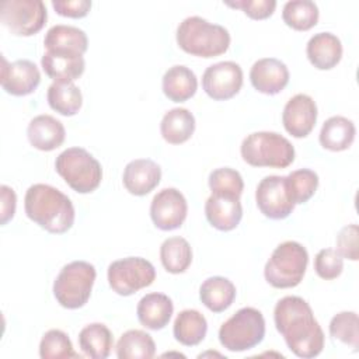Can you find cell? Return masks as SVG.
<instances>
[{
    "mask_svg": "<svg viewBox=\"0 0 359 359\" xmlns=\"http://www.w3.org/2000/svg\"><path fill=\"white\" fill-rule=\"evenodd\" d=\"M273 320L278 332L296 356L311 359L321 353L324 332L304 299L299 296L282 297L275 306Z\"/></svg>",
    "mask_w": 359,
    "mask_h": 359,
    "instance_id": "cell-1",
    "label": "cell"
},
{
    "mask_svg": "<svg viewBox=\"0 0 359 359\" xmlns=\"http://www.w3.org/2000/svg\"><path fill=\"white\" fill-rule=\"evenodd\" d=\"M28 219L53 234H62L74 223V206L67 195L48 184L31 185L24 198Z\"/></svg>",
    "mask_w": 359,
    "mask_h": 359,
    "instance_id": "cell-2",
    "label": "cell"
},
{
    "mask_svg": "<svg viewBox=\"0 0 359 359\" xmlns=\"http://www.w3.org/2000/svg\"><path fill=\"white\" fill-rule=\"evenodd\" d=\"M175 38L184 52L208 59L223 55L230 46L229 31L223 25L212 24L199 15L182 20Z\"/></svg>",
    "mask_w": 359,
    "mask_h": 359,
    "instance_id": "cell-3",
    "label": "cell"
},
{
    "mask_svg": "<svg viewBox=\"0 0 359 359\" xmlns=\"http://www.w3.org/2000/svg\"><path fill=\"white\" fill-rule=\"evenodd\" d=\"M243 160L252 167L286 168L294 160L293 144L276 132H254L240 147Z\"/></svg>",
    "mask_w": 359,
    "mask_h": 359,
    "instance_id": "cell-4",
    "label": "cell"
},
{
    "mask_svg": "<svg viewBox=\"0 0 359 359\" xmlns=\"http://www.w3.org/2000/svg\"><path fill=\"white\" fill-rule=\"evenodd\" d=\"M309 252L297 241H283L272 252L264 268L265 280L276 289L297 286L307 269Z\"/></svg>",
    "mask_w": 359,
    "mask_h": 359,
    "instance_id": "cell-5",
    "label": "cell"
},
{
    "mask_svg": "<svg viewBox=\"0 0 359 359\" xmlns=\"http://www.w3.org/2000/svg\"><path fill=\"white\" fill-rule=\"evenodd\" d=\"M56 172L79 194H90L98 188L102 180L100 161L83 147L63 150L55 161Z\"/></svg>",
    "mask_w": 359,
    "mask_h": 359,
    "instance_id": "cell-6",
    "label": "cell"
},
{
    "mask_svg": "<svg viewBox=\"0 0 359 359\" xmlns=\"http://www.w3.org/2000/svg\"><path fill=\"white\" fill-rule=\"evenodd\" d=\"M97 272L87 261H73L65 265L53 282V294L57 303L69 310L83 307L93 290Z\"/></svg>",
    "mask_w": 359,
    "mask_h": 359,
    "instance_id": "cell-7",
    "label": "cell"
},
{
    "mask_svg": "<svg viewBox=\"0 0 359 359\" xmlns=\"http://www.w3.org/2000/svg\"><path fill=\"white\" fill-rule=\"evenodd\" d=\"M265 320L259 310L243 307L236 311L219 330V341L230 352H244L262 342Z\"/></svg>",
    "mask_w": 359,
    "mask_h": 359,
    "instance_id": "cell-8",
    "label": "cell"
},
{
    "mask_svg": "<svg viewBox=\"0 0 359 359\" xmlns=\"http://www.w3.org/2000/svg\"><path fill=\"white\" fill-rule=\"evenodd\" d=\"M107 276L115 293L119 296H130L154 282L156 269L146 258L128 257L111 262Z\"/></svg>",
    "mask_w": 359,
    "mask_h": 359,
    "instance_id": "cell-9",
    "label": "cell"
},
{
    "mask_svg": "<svg viewBox=\"0 0 359 359\" xmlns=\"http://www.w3.org/2000/svg\"><path fill=\"white\" fill-rule=\"evenodd\" d=\"M48 18L42 0H6L0 6V21L18 36H31L39 32Z\"/></svg>",
    "mask_w": 359,
    "mask_h": 359,
    "instance_id": "cell-10",
    "label": "cell"
},
{
    "mask_svg": "<svg viewBox=\"0 0 359 359\" xmlns=\"http://www.w3.org/2000/svg\"><path fill=\"white\" fill-rule=\"evenodd\" d=\"M255 201L261 213L273 220L286 219L294 209L286 188V177L282 175L264 177L257 187Z\"/></svg>",
    "mask_w": 359,
    "mask_h": 359,
    "instance_id": "cell-11",
    "label": "cell"
},
{
    "mask_svg": "<svg viewBox=\"0 0 359 359\" xmlns=\"http://www.w3.org/2000/svg\"><path fill=\"white\" fill-rule=\"evenodd\" d=\"M188 203L177 188H164L150 203V217L160 230L170 231L182 226L187 219Z\"/></svg>",
    "mask_w": 359,
    "mask_h": 359,
    "instance_id": "cell-12",
    "label": "cell"
},
{
    "mask_svg": "<svg viewBox=\"0 0 359 359\" xmlns=\"http://www.w3.org/2000/svg\"><path fill=\"white\" fill-rule=\"evenodd\" d=\"M243 86V70L240 65L231 60L219 62L209 66L202 76L205 93L216 100L224 101L234 97Z\"/></svg>",
    "mask_w": 359,
    "mask_h": 359,
    "instance_id": "cell-13",
    "label": "cell"
},
{
    "mask_svg": "<svg viewBox=\"0 0 359 359\" xmlns=\"http://www.w3.org/2000/svg\"><path fill=\"white\" fill-rule=\"evenodd\" d=\"M1 63V87L6 93L22 97L36 90L41 83V73L34 62L18 59L8 63L3 56Z\"/></svg>",
    "mask_w": 359,
    "mask_h": 359,
    "instance_id": "cell-14",
    "label": "cell"
},
{
    "mask_svg": "<svg viewBox=\"0 0 359 359\" xmlns=\"http://www.w3.org/2000/svg\"><path fill=\"white\" fill-rule=\"evenodd\" d=\"M316 101L307 94L293 95L282 112V123L293 137H306L317 121Z\"/></svg>",
    "mask_w": 359,
    "mask_h": 359,
    "instance_id": "cell-15",
    "label": "cell"
},
{
    "mask_svg": "<svg viewBox=\"0 0 359 359\" xmlns=\"http://www.w3.org/2000/svg\"><path fill=\"white\" fill-rule=\"evenodd\" d=\"M252 87L266 95L280 93L289 83L287 66L276 57H262L257 60L250 70Z\"/></svg>",
    "mask_w": 359,
    "mask_h": 359,
    "instance_id": "cell-16",
    "label": "cell"
},
{
    "mask_svg": "<svg viewBox=\"0 0 359 359\" xmlns=\"http://www.w3.org/2000/svg\"><path fill=\"white\" fill-rule=\"evenodd\" d=\"M43 72L55 81L70 83L79 79L86 67L83 55L70 50H46L41 59Z\"/></svg>",
    "mask_w": 359,
    "mask_h": 359,
    "instance_id": "cell-17",
    "label": "cell"
},
{
    "mask_svg": "<svg viewBox=\"0 0 359 359\" xmlns=\"http://www.w3.org/2000/svg\"><path fill=\"white\" fill-rule=\"evenodd\" d=\"M161 180L160 165L150 158H136L126 164L123 170V187L136 196L151 192Z\"/></svg>",
    "mask_w": 359,
    "mask_h": 359,
    "instance_id": "cell-18",
    "label": "cell"
},
{
    "mask_svg": "<svg viewBox=\"0 0 359 359\" xmlns=\"http://www.w3.org/2000/svg\"><path fill=\"white\" fill-rule=\"evenodd\" d=\"M205 215L215 229L220 231H230L238 226L243 217L240 198L212 194L206 199Z\"/></svg>",
    "mask_w": 359,
    "mask_h": 359,
    "instance_id": "cell-19",
    "label": "cell"
},
{
    "mask_svg": "<svg viewBox=\"0 0 359 359\" xmlns=\"http://www.w3.org/2000/svg\"><path fill=\"white\" fill-rule=\"evenodd\" d=\"M27 136L32 147L41 151H50L62 146L66 130L63 123L52 115H38L32 118L27 128Z\"/></svg>",
    "mask_w": 359,
    "mask_h": 359,
    "instance_id": "cell-20",
    "label": "cell"
},
{
    "mask_svg": "<svg viewBox=\"0 0 359 359\" xmlns=\"http://www.w3.org/2000/svg\"><path fill=\"white\" fill-rule=\"evenodd\" d=\"M172 311L174 304L171 299L167 294L157 292L143 296L136 307L139 323L154 331L164 328L170 323Z\"/></svg>",
    "mask_w": 359,
    "mask_h": 359,
    "instance_id": "cell-21",
    "label": "cell"
},
{
    "mask_svg": "<svg viewBox=\"0 0 359 359\" xmlns=\"http://www.w3.org/2000/svg\"><path fill=\"white\" fill-rule=\"evenodd\" d=\"M306 55L310 63L318 70H330L335 67L342 57V43L339 38L331 32H318L309 39Z\"/></svg>",
    "mask_w": 359,
    "mask_h": 359,
    "instance_id": "cell-22",
    "label": "cell"
},
{
    "mask_svg": "<svg viewBox=\"0 0 359 359\" xmlns=\"http://www.w3.org/2000/svg\"><path fill=\"white\" fill-rule=\"evenodd\" d=\"M161 84L163 93L168 100L174 102H184L195 95L198 79L189 67L175 65L164 73Z\"/></svg>",
    "mask_w": 359,
    "mask_h": 359,
    "instance_id": "cell-23",
    "label": "cell"
},
{
    "mask_svg": "<svg viewBox=\"0 0 359 359\" xmlns=\"http://www.w3.org/2000/svg\"><path fill=\"white\" fill-rule=\"evenodd\" d=\"M355 123L341 115L328 118L320 130V144L331 151H342L351 147L355 140Z\"/></svg>",
    "mask_w": 359,
    "mask_h": 359,
    "instance_id": "cell-24",
    "label": "cell"
},
{
    "mask_svg": "<svg viewBox=\"0 0 359 359\" xmlns=\"http://www.w3.org/2000/svg\"><path fill=\"white\" fill-rule=\"evenodd\" d=\"M201 302L213 313L227 310L236 299V286L224 276H210L199 287Z\"/></svg>",
    "mask_w": 359,
    "mask_h": 359,
    "instance_id": "cell-25",
    "label": "cell"
},
{
    "mask_svg": "<svg viewBox=\"0 0 359 359\" xmlns=\"http://www.w3.org/2000/svg\"><path fill=\"white\" fill-rule=\"evenodd\" d=\"M195 130V116L187 108H172L167 111L160 123V132L170 144L187 142Z\"/></svg>",
    "mask_w": 359,
    "mask_h": 359,
    "instance_id": "cell-26",
    "label": "cell"
},
{
    "mask_svg": "<svg viewBox=\"0 0 359 359\" xmlns=\"http://www.w3.org/2000/svg\"><path fill=\"white\" fill-rule=\"evenodd\" d=\"M174 338L185 345L195 346L203 341L208 332V321L202 313L194 309L182 310L174 321Z\"/></svg>",
    "mask_w": 359,
    "mask_h": 359,
    "instance_id": "cell-27",
    "label": "cell"
},
{
    "mask_svg": "<svg viewBox=\"0 0 359 359\" xmlns=\"http://www.w3.org/2000/svg\"><path fill=\"white\" fill-rule=\"evenodd\" d=\"M43 45L46 50H70L83 55L88 48V39L83 29L73 25L57 24L48 29L43 38Z\"/></svg>",
    "mask_w": 359,
    "mask_h": 359,
    "instance_id": "cell-28",
    "label": "cell"
},
{
    "mask_svg": "<svg viewBox=\"0 0 359 359\" xmlns=\"http://www.w3.org/2000/svg\"><path fill=\"white\" fill-rule=\"evenodd\" d=\"M79 345L86 356L93 359H105L111 353L114 337L105 324L93 323L80 331Z\"/></svg>",
    "mask_w": 359,
    "mask_h": 359,
    "instance_id": "cell-29",
    "label": "cell"
},
{
    "mask_svg": "<svg viewBox=\"0 0 359 359\" xmlns=\"http://www.w3.org/2000/svg\"><path fill=\"white\" fill-rule=\"evenodd\" d=\"M49 107L65 116L76 115L83 105V95L80 88L73 83L55 81L48 87Z\"/></svg>",
    "mask_w": 359,
    "mask_h": 359,
    "instance_id": "cell-30",
    "label": "cell"
},
{
    "mask_svg": "<svg viewBox=\"0 0 359 359\" xmlns=\"http://www.w3.org/2000/svg\"><path fill=\"white\" fill-rule=\"evenodd\" d=\"M156 353V344L150 334L142 330H128L116 344L119 359H150Z\"/></svg>",
    "mask_w": 359,
    "mask_h": 359,
    "instance_id": "cell-31",
    "label": "cell"
},
{
    "mask_svg": "<svg viewBox=\"0 0 359 359\" xmlns=\"http://www.w3.org/2000/svg\"><path fill=\"white\" fill-rule=\"evenodd\" d=\"M160 259L167 272L182 273L192 262V248L185 238L170 237L160 247Z\"/></svg>",
    "mask_w": 359,
    "mask_h": 359,
    "instance_id": "cell-32",
    "label": "cell"
},
{
    "mask_svg": "<svg viewBox=\"0 0 359 359\" xmlns=\"http://www.w3.org/2000/svg\"><path fill=\"white\" fill-rule=\"evenodd\" d=\"M318 7L311 0H290L285 3L282 18L296 31H307L318 21Z\"/></svg>",
    "mask_w": 359,
    "mask_h": 359,
    "instance_id": "cell-33",
    "label": "cell"
},
{
    "mask_svg": "<svg viewBox=\"0 0 359 359\" xmlns=\"http://www.w3.org/2000/svg\"><path fill=\"white\" fill-rule=\"evenodd\" d=\"M318 187V175L310 168H300L286 175V188L294 205L307 202Z\"/></svg>",
    "mask_w": 359,
    "mask_h": 359,
    "instance_id": "cell-34",
    "label": "cell"
},
{
    "mask_svg": "<svg viewBox=\"0 0 359 359\" xmlns=\"http://www.w3.org/2000/svg\"><path fill=\"white\" fill-rule=\"evenodd\" d=\"M39 356L42 359L80 358V355L74 352L67 334L60 330H49L43 334L39 342Z\"/></svg>",
    "mask_w": 359,
    "mask_h": 359,
    "instance_id": "cell-35",
    "label": "cell"
},
{
    "mask_svg": "<svg viewBox=\"0 0 359 359\" xmlns=\"http://www.w3.org/2000/svg\"><path fill=\"white\" fill-rule=\"evenodd\" d=\"M330 334L332 338L358 351L359 346V318L355 311H341L330 321Z\"/></svg>",
    "mask_w": 359,
    "mask_h": 359,
    "instance_id": "cell-36",
    "label": "cell"
},
{
    "mask_svg": "<svg viewBox=\"0 0 359 359\" xmlns=\"http://www.w3.org/2000/svg\"><path fill=\"white\" fill-rule=\"evenodd\" d=\"M208 182L213 195H227L240 198L244 189V181L241 174L230 167L213 170L209 174Z\"/></svg>",
    "mask_w": 359,
    "mask_h": 359,
    "instance_id": "cell-37",
    "label": "cell"
},
{
    "mask_svg": "<svg viewBox=\"0 0 359 359\" xmlns=\"http://www.w3.org/2000/svg\"><path fill=\"white\" fill-rule=\"evenodd\" d=\"M344 269V258L334 248H323L314 258L316 273L325 280L338 278Z\"/></svg>",
    "mask_w": 359,
    "mask_h": 359,
    "instance_id": "cell-38",
    "label": "cell"
},
{
    "mask_svg": "<svg viewBox=\"0 0 359 359\" xmlns=\"http://www.w3.org/2000/svg\"><path fill=\"white\" fill-rule=\"evenodd\" d=\"M359 229L358 224L352 223L342 227L337 236V251L342 258H348L351 261H358L359 258Z\"/></svg>",
    "mask_w": 359,
    "mask_h": 359,
    "instance_id": "cell-39",
    "label": "cell"
},
{
    "mask_svg": "<svg viewBox=\"0 0 359 359\" xmlns=\"http://www.w3.org/2000/svg\"><path fill=\"white\" fill-rule=\"evenodd\" d=\"M226 6L243 10L252 20H264L273 14L276 8L275 0H238L226 1Z\"/></svg>",
    "mask_w": 359,
    "mask_h": 359,
    "instance_id": "cell-40",
    "label": "cell"
},
{
    "mask_svg": "<svg viewBox=\"0 0 359 359\" xmlns=\"http://www.w3.org/2000/svg\"><path fill=\"white\" fill-rule=\"evenodd\" d=\"M52 7L59 15L70 18H83L91 8L90 0H52Z\"/></svg>",
    "mask_w": 359,
    "mask_h": 359,
    "instance_id": "cell-41",
    "label": "cell"
},
{
    "mask_svg": "<svg viewBox=\"0 0 359 359\" xmlns=\"http://www.w3.org/2000/svg\"><path fill=\"white\" fill-rule=\"evenodd\" d=\"M0 209H1V219L0 223L6 224L8 220L13 219L14 213H15V206H17V196L13 188L7 187V185H1L0 187Z\"/></svg>",
    "mask_w": 359,
    "mask_h": 359,
    "instance_id": "cell-42",
    "label": "cell"
}]
</instances>
